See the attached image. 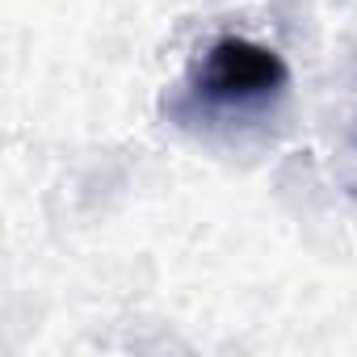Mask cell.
<instances>
[{"mask_svg": "<svg viewBox=\"0 0 357 357\" xmlns=\"http://www.w3.org/2000/svg\"><path fill=\"white\" fill-rule=\"evenodd\" d=\"M286 80H290L286 59L273 47L231 34V38H219L202 55L194 72V93L211 105H252V101L278 97Z\"/></svg>", "mask_w": 357, "mask_h": 357, "instance_id": "6da1fadb", "label": "cell"}]
</instances>
